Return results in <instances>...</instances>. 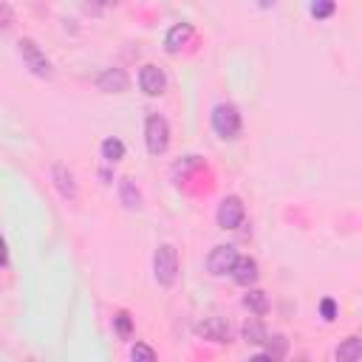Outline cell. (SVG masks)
<instances>
[{
  "mask_svg": "<svg viewBox=\"0 0 362 362\" xmlns=\"http://www.w3.org/2000/svg\"><path fill=\"white\" fill-rule=\"evenodd\" d=\"M213 131L224 139V142H232L240 136V131H244V119H240V111L232 105V102H221L213 108Z\"/></svg>",
  "mask_w": 362,
  "mask_h": 362,
  "instance_id": "cell-1",
  "label": "cell"
},
{
  "mask_svg": "<svg viewBox=\"0 0 362 362\" xmlns=\"http://www.w3.org/2000/svg\"><path fill=\"white\" fill-rule=\"evenodd\" d=\"M17 51H20V59H23V66L32 71L35 77L40 79H51L54 77V66H51V59L46 57V51L32 40V37H23L17 43Z\"/></svg>",
  "mask_w": 362,
  "mask_h": 362,
  "instance_id": "cell-2",
  "label": "cell"
},
{
  "mask_svg": "<svg viewBox=\"0 0 362 362\" xmlns=\"http://www.w3.org/2000/svg\"><path fill=\"white\" fill-rule=\"evenodd\" d=\"M144 144L150 156H162L170 147V125L162 113H150L144 122Z\"/></svg>",
  "mask_w": 362,
  "mask_h": 362,
  "instance_id": "cell-3",
  "label": "cell"
},
{
  "mask_svg": "<svg viewBox=\"0 0 362 362\" xmlns=\"http://www.w3.org/2000/svg\"><path fill=\"white\" fill-rule=\"evenodd\" d=\"M153 278L159 286L170 289L178 280V252L170 244H162L153 255Z\"/></svg>",
  "mask_w": 362,
  "mask_h": 362,
  "instance_id": "cell-4",
  "label": "cell"
},
{
  "mask_svg": "<svg viewBox=\"0 0 362 362\" xmlns=\"http://www.w3.org/2000/svg\"><path fill=\"white\" fill-rule=\"evenodd\" d=\"M244 218H247V207H244V201H240L238 196L221 198L218 213H216V221H218L221 229H238L240 224H244Z\"/></svg>",
  "mask_w": 362,
  "mask_h": 362,
  "instance_id": "cell-5",
  "label": "cell"
},
{
  "mask_svg": "<svg viewBox=\"0 0 362 362\" xmlns=\"http://www.w3.org/2000/svg\"><path fill=\"white\" fill-rule=\"evenodd\" d=\"M51 181H54V190L63 196L66 201H77V198H79L77 178H74V173H71L63 162H54V164H51Z\"/></svg>",
  "mask_w": 362,
  "mask_h": 362,
  "instance_id": "cell-6",
  "label": "cell"
},
{
  "mask_svg": "<svg viewBox=\"0 0 362 362\" xmlns=\"http://www.w3.org/2000/svg\"><path fill=\"white\" fill-rule=\"evenodd\" d=\"M235 260H238V249L232 244H224V247H216L207 255V269H209V275L224 278V275H229V269H232Z\"/></svg>",
  "mask_w": 362,
  "mask_h": 362,
  "instance_id": "cell-7",
  "label": "cell"
},
{
  "mask_svg": "<svg viewBox=\"0 0 362 362\" xmlns=\"http://www.w3.org/2000/svg\"><path fill=\"white\" fill-rule=\"evenodd\" d=\"M229 278H232L238 286H244V289L255 286V283H258V278H260V272H258V260H255V258H249V255H238V260H235V263H232V269H229Z\"/></svg>",
  "mask_w": 362,
  "mask_h": 362,
  "instance_id": "cell-8",
  "label": "cell"
},
{
  "mask_svg": "<svg viewBox=\"0 0 362 362\" xmlns=\"http://www.w3.org/2000/svg\"><path fill=\"white\" fill-rule=\"evenodd\" d=\"M139 88L147 97H162L167 90V74L159 66H144L139 71Z\"/></svg>",
  "mask_w": 362,
  "mask_h": 362,
  "instance_id": "cell-9",
  "label": "cell"
},
{
  "mask_svg": "<svg viewBox=\"0 0 362 362\" xmlns=\"http://www.w3.org/2000/svg\"><path fill=\"white\" fill-rule=\"evenodd\" d=\"M196 331H198V337H204V340H209V343H218V345L229 343V325H227V320H221V317H216V314L198 320Z\"/></svg>",
  "mask_w": 362,
  "mask_h": 362,
  "instance_id": "cell-10",
  "label": "cell"
},
{
  "mask_svg": "<svg viewBox=\"0 0 362 362\" xmlns=\"http://www.w3.org/2000/svg\"><path fill=\"white\" fill-rule=\"evenodd\" d=\"M97 88L105 90V94H125L131 88V79L122 68H105L99 77H97Z\"/></svg>",
  "mask_w": 362,
  "mask_h": 362,
  "instance_id": "cell-11",
  "label": "cell"
},
{
  "mask_svg": "<svg viewBox=\"0 0 362 362\" xmlns=\"http://www.w3.org/2000/svg\"><path fill=\"white\" fill-rule=\"evenodd\" d=\"M190 40H193V26L190 23H175L164 35V48H167V54H178Z\"/></svg>",
  "mask_w": 362,
  "mask_h": 362,
  "instance_id": "cell-12",
  "label": "cell"
},
{
  "mask_svg": "<svg viewBox=\"0 0 362 362\" xmlns=\"http://www.w3.org/2000/svg\"><path fill=\"white\" fill-rule=\"evenodd\" d=\"M119 201H122V207L131 209V213H139L142 209V193H139L133 178H119Z\"/></svg>",
  "mask_w": 362,
  "mask_h": 362,
  "instance_id": "cell-13",
  "label": "cell"
},
{
  "mask_svg": "<svg viewBox=\"0 0 362 362\" xmlns=\"http://www.w3.org/2000/svg\"><path fill=\"white\" fill-rule=\"evenodd\" d=\"M240 337H244L247 345H263L266 337H269V331L263 328V323L258 317H252V320L244 323V328H240Z\"/></svg>",
  "mask_w": 362,
  "mask_h": 362,
  "instance_id": "cell-14",
  "label": "cell"
},
{
  "mask_svg": "<svg viewBox=\"0 0 362 362\" xmlns=\"http://www.w3.org/2000/svg\"><path fill=\"white\" fill-rule=\"evenodd\" d=\"M99 153L108 164H116V162H122L125 159V142L122 139H116V136H108L99 147Z\"/></svg>",
  "mask_w": 362,
  "mask_h": 362,
  "instance_id": "cell-15",
  "label": "cell"
},
{
  "mask_svg": "<svg viewBox=\"0 0 362 362\" xmlns=\"http://www.w3.org/2000/svg\"><path fill=\"white\" fill-rule=\"evenodd\" d=\"M244 306H247L255 317H263V314L269 312L266 292H260V289H252V286H249V292H247V297H244Z\"/></svg>",
  "mask_w": 362,
  "mask_h": 362,
  "instance_id": "cell-16",
  "label": "cell"
},
{
  "mask_svg": "<svg viewBox=\"0 0 362 362\" xmlns=\"http://www.w3.org/2000/svg\"><path fill=\"white\" fill-rule=\"evenodd\" d=\"M334 356H337L340 362H359V359H362V340H359V337H348V340L334 351Z\"/></svg>",
  "mask_w": 362,
  "mask_h": 362,
  "instance_id": "cell-17",
  "label": "cell"
},
{
  "mask_svg": "<svg viewBox=\"0 0 362 362\" xmlns=\"http://www.w3.org/2000/svg\"><path fill=\"white\" fill-rule=\"evenodd\" d=\"M266 351L260 354V356H266V359H280L283 354H286V348H289V343H286V337H280V334H275V337H266Z\"/></svg>",
  "mask_w": 362,
  "mask_h": 362,
  "instance_id": "cell-18",
  "label": "cell"
},
{
  "mask_svg": "<svg viewBox=\"0 0 362 362\" xmlns=\"http://www.w3.org/2000/svg\"><path fill=\"white\" fill-rule=\"evenodd\" d=\"M113 328H116L119 340H131V334H133V317L128 312H119L113 317Z\"/></svg>",
  "mask_w": 362,
  "mask_h": 362,
  "instance_id": "cell-19",
  "label": "cell"
},
{
  "mask_svg": "<svg viewBox=\"0 0 362 362\" xmlns=\"http://www.w3.org/2000/svg\"><path fill=\"white\" fill-rule=\"evenodd\" d=\"M309 12H312V17H317V20H328L331 15L337 12V3H334V0H312Z\"/></svg>",
  "mask_w": 362,
  "mask_h": 362,
  "instance_id": "cell-20",
  "label": "cell"
},
{
  "mask_svg": "<svg viewBox=\"0 0 362 362\" xmlns=\"http://www.w3.org/2000/svg\"><path fill=\"white\" fill-rule=\"evenodd\" d=\"M156 356H159V354L150 348L147 343H136V345L131 348V359H133V362H156Z\"/></svg>",
  "mask_w": 362,
  "mask_h": 362,
  "instance_id": "cell-21",
  "label": "cell"
},
{
  "mask_svg": "<svg viewBox=\"0 0 362 362\" xmlns=\"http://www.w3.org/2000/svg\"><path fill=\"white\" fill-rule=\"evenodd\" d=\"M320 317L325 323H334L337 320V303H334V297H323L320 300Z\"/></svg>",
  "mask_w": 362,
  "mask_h": 362,
  "instance_id": "cell-22",
  "label": "cell"
},
{
  "mask_svg": "<svg viewBox=\"0 0 362 362\" xmlns=\"http://www.w3.org/2000/svg\"><path fill=\"white\" fill-rule=\"evenodd\" d=\"M15 17H12V9L6 3H0V28H12Z\"/></svg>",
  "mask_w": 362,
  "mask_h": 362,
  "instance_id": "cell-23",
  "label": "cell"
},
{
  "mask_svg": "<svg viewBox=\"0 0 362 362\" xmlns=\"http://www.w3.org/2000/svg\"><path fill=\"white\" fill-rule=\"evenodd\" d=\"M119 3H122V0H97L99 9H111V6H119Z\"/></svg>",
  "mask_w": 362,
  "mask_h": 362,
  "instance_id": "cell-24",
  "label": "cell"
}]
</instances>
